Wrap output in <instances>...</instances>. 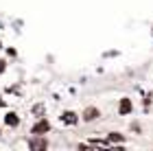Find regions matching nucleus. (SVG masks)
I'll return each mask as SVG.
<instances>
[{
    "label": "nucleus",
    "instance_id": "nucleus-1",
    "mask_svg": "<svg viewBox=\"0 0 153 151\" xmlns=\"http://www.w3.org/2000/svg\"><path fill=\"white\" fill-rule=\"evenodd\" d=\"M51 121L46 118V116H37V121L31 125V136H46V134H51Z\"/></svg>",
    "mask_w": 153,
    "mask_h": 151
},
{
    "label": "nucleus",
    "instance_id": "nucleus-2",
    "mask_svg": "<svg viewBox=\"0 0 153 151\" xmlns=\"http://www.w3.org/2000/svg\"><path fill=\"white\" fill-rule=\"evenodd\" d=\"M103 116V112L96 105H88V107H83V112H81V123H96Z\"/></svg>",
    "mask_w": 153,
    "mask_h": 151
},
{
    "label": "nucleus",
    "instance_id": "nucleus-3",
    "mask_svg": "<svg viewBox=\"0 0 153 151\" xmlns=\"http://www.w3.org/2000/svg\"><path fill=\"white\" fill-rule=\"evenodd\" d=\"M59 121L64 123V125H68V127H74V125L81 123V114H76L74 109H64L61 116H59Z\"/></svg>",
    "mask_w": 153,
    "mask_h": 151
},
{
    "label": "nucleus",
    "instance_id": "nucleus-4",
    "mask_svg": "<svg viewBox=\"0 0 153 151\" xmlns=\"http://www.w3.org/2000/svg\"><path fill=\"white\" fill-rule=\"evenodd\" d=\"M116 112H118V116H129V114H134V101H131L129 97H123L120 101H118Z\"/></svg>",
    "mask_w": 153,
    "mask_h": 151
},
{
    "label": "nucleus",
    "instance_id": "nucleus-5",
    "mask_svg": "<svg viewBox=\"0 0 153 151\" xmlns=\"http://www.w3.org/2000/svg\"><path fill=\"white\" fill-rule=\"evenodd\" d=\"M2 123H4L7 127H11V129H18V127H20V114H18V112H13V109H9V112L4 114Z\"/></svg>",
    "mask_w": 153,
    "mask_h": 151
},
{
    "label": "nucleus",
    "instance_id": "nucleus-6",
    "mask_svg": "<svg viewBox=\"0 0 153 151\" xmlns=\"http://www.w3.org/2000/svg\"><path fill=\"white\" fill-rule=\"evenodd\" d=\"M29 149H48L46 136H31L29 138Z\"/></svg>",
    "mask_w": 153,
    "mask_h": 151
},
{
    "label": "nucleus",
    "instance_id": "nucleus-7",
    "mask_svg": "<svg viewBox=\"0 0 153 151\" xmlns=\"http://www.w3.org/2000/svg\"><path fill=\"white\" fill-rule=\"evenodd\" d=\"M107 142H109V145H123V142H125V136H123L120 132H109V134H107Z\"/></svg>",
    "mask_w": 153,
    "mask_h": 151
},
{
    "label": "nucleus",
    "instance_id": "nucleus-8",
    "mask_svg": "<svg viewBox=\"0 0 153 151\" xmlns=\"http://www.w3.org/2000/svg\"><path fill=\"white\" fill-rule=\"evenodd\" d=\"M4 72H7V61L0 57V74H4Z\"/></svg>",
    "mask_w": 153,
    "mask_h": 151
},
{
    "label": "nucleus",
    "instance_id": "nucleus-9",
    "mask_svg": "<svg viewBox=\"0 0 153 151\" xmlns=\"http://www.w3.org/2000/svg\"><path fill=\"white\" fill-rule=\"evenodd\" d=\"M42 112H44V107H42V105H35V107H33V114H42Z\"/></svg>",
    "mask_w": 153,
    "mask_h": 151
},
{
    "label": "nucleus",
    "instance_id": "nucleus-10",
    "mask_svg": "<svg viewBox=\"0 0 153 151\" xmlns=\"http://www.w3.org/2000/svg\"><path fill=\"white\" fill-rule=\"evenodd\" d=\"M7 55H9V57H16L18 53H16V48H7Z\"/></svg>",
    "mask_w": 153,
    "mask_h": 151
},
{
    "label": "nucleus",
    "instance_id": "nucleus-11",
    "mask_svg": "<svg viewBox=\"0 0 153 151\" xmlns=\"http://www.w3.org/2000/svg\"><path fill=\"white\" fill-rule=\"evenodd\" d=\"M4 105H7V101H4L2 97H0V107H4Z\"/></svg>",
    "mask_w": 153,
    "mask_h": 151
},
{
    "label": "nucleus",
    "instance_id": "nucleus-12",
    "mask_svg": "<svg viewBox=\"0 0 153 151\" xmlns=\"http://www.w3.org/2000/svg\"><path fill=\"white\" fill-rule=\"evenodd\" d=\"M151 37H153V29H151Z\"/></svg>",
    "mask_w": 153,
    "mask_h": 151
},
{
    "label": "nucleus",
    "instance_id": "nucleus-13",
    "mask_svg": "<svg viewBox=\"0 0 153 151\" xmlns=\"http://www.w3.org/2000/svg\"><path fill=\"white\" fill-rule=\"evenodd\" d=\"M0 48H2V42H0Z\"/></svg>",
    "mask_w": 153,
    "mask_h": 151
},
{
    "label": "nucleus",
    "instance_id": "nucleus-14",
    "mask_svg": "<svg viewBox=\"0 0 153 151\" xmlns=\"http://www.w3.org/2000/svg\"><path fill=\"white\" fill-rule=\"evenodd\" d=\"M0 136H2V129H0Z\"/></svg>",
    "mask_w": 153,
    "mask_h": 151
}]
</instances>
